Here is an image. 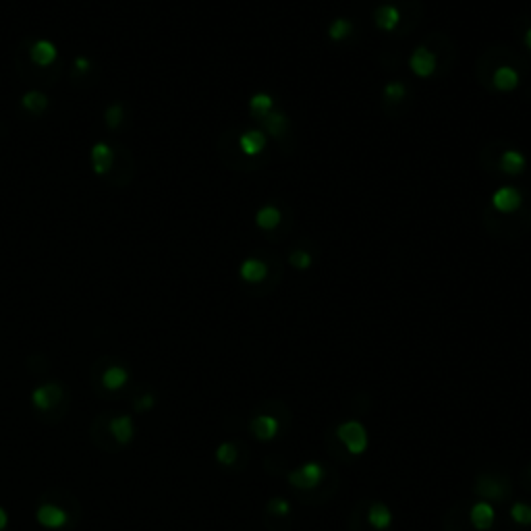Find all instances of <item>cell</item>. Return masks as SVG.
<instances>
[{"mask_svg": "<svg viewBox=\"0 0 531 531\" xmlns=\"http://www.w3.org/2000/svg\"><path fill=\"white\" fill-rule=\"evenodd\" d=\"M339 438L351 455H363L368 448V432L359 421H344L339 428Z\"/></svg>", "mask_w": 531, "mask_h": 531, "instance_id": "cell-1", "label": "cell"}, {"mask_svg": "<svg viewBox=\"0 0 531 531\" xmlns=\"http://www.w3.org/2000/svg\"><path fill=\"white\" fill-rule=\"evenodd\" d=\"M35 521H37V525L44 527V530H63L64 525L69 523V513L64 510L63 506H59V504L44 502V504H40L37 510H35Z\"/></svg>", "mask_w": 531, "mask_h": 531, "instance_id": "cell-2", "label": "cell"}, {"mask_svg": "<svg viewBox=\"0 0 531 531\" xmlns=\"http://www.w3.org/2000/svg\"><path fill=\"white\" fill-rule=\"evenodd\" d=\"M322 477H324L322 465L315 463V461H310V463H305V465H301L299 469L288 473V484L299 488V490H313V488L320 486Z\"/></svg>", "mask_w": 531, "mask_h": 531, "instance_id": "cell-3", "label": "cell"}, {"mask_svg": "<svg viewBox=\"0 0 531 531\" xmlns=\"http://www.w3.org/2000/svg\"><path fill=\"white\" fill-rule=\"evenodd\" d=\"M63 388L59 384H42L32 390V405L37 411H50L61 403Z\"/></svg>", "mask_w": 531, "mask_h": 531, "instance_id": "cell-4", "label": "cell"}, {"mask_svg": "<svg viewBox=\"0 0 531 531\" xmlns=\"http://www.w3.org/2000/svg\"><path fill=\"white\" fill-rule=\"evenodd\" d=\"M523 204V195L521 191L515 187H500L494 195H492V206L502 212V214H510L517 212Z\"/></svg>", "mask_w": 531, "mask_h": 531, "instance_id": "cell-5", "label": "cell"}, {"mask_svg": "<svg viewBox=\"0 0 531 531\" xmlns=\"http://www.w3.org/2000/svg\"><path fill=\"white\" fill-rule=\"evenodd\" d=\"M409 66H411V71L417 75V77H430L434 71H436L438 61H436V54L434 52H430L428 48H417L413 54H411V59H409Z\"/></svg>", "mask_w": 531, "mask_h": 531, "instance_id": "cell-6", "label": "cell"}, {"mask_svg": "<svg viewBox=\"0 0 531 531\" xmlns=\"http://www.w3.org/2000/svg\"><path fill=\"white\" fill-rule=\"evenodd\" d=\"M374 21L382 32H395L401 23V11L395 4H382L375 8Z\"/></svg>", "mask_w": 531, "mask_h": 531, "instance_id": "cell-7", "label": "cell"}, {"mask_svg": "<svg viewBox=\"0 0 531 531\" xmlns=\"http://www.w3.org/2000/svg\"><path fill=\"white\" fill-rule=\"evenodd\" d=\"M112 438L119 442V444H129L133 436H135V424L131 419V415H119V417H112L110 419V426H108Z\"/></svg>", "mask_w": 531, "mask_h": 531, "instance_id": "cell-8", "label": "cell"}, {"mask_svg": "<svg viewBox=\"0 0 531 531\" xmlns=\"http://www.w3.org/2000/svg\"><path fill=\"white\" fill-rule=\"evenodd\" d=\"M279 428H281V424L272 415H257L251 421V432L257 440H272L279 434Z\"/></svg>", "mask_w": 531, "mask_h": 531, "instance_id": "cell-9", "label": "cell"}, {"mask_svg": "<svg viewBox=\"0 0 531 531\" xmlns=\"http://www.w3.org/2000/svg\"><path fill=\"white\" fill-rule=\"evenodd\" d=\"M494 519H496V513H494V506L490 502H477V504H473V508H471V523L477 530H490L494 525Z\"/></svg>", "mask_w": 531, "mask_h": 531, "instance_id": "cell-10", "label": "cell"}, {"mask_svg": "<svg viewBox=\"0 0 531 531\" xmlns=\"http://www.w3.org/2000/svg\"><path fill=\"white\" fill-rule=\"evenodd\" d=\"M492 81L500 92H513L519 86V73L513 66H498L492 75Z\"/></svg>", "mask_w": 531, "mask_h": 531, "instance_id": "cell-11", "label": "cell"}, {"mask_svg": "<svg viewBox=\"0 0 531 531\" xmlns=\"http://www.w3.org/2000/svg\"><path fill=\"white\" fill-rule=\"evenodd\" d=\"M129 382V372L123 366H112L102 374V386L110 392H117L121 388H125Z\"/></svg>", "mask_w": 531, "mask_h": 531, "instance_id": "cell-12", "label": "cell"}, {"mask_svg": "<svg viewBox=\"0 0 531 531\" xmlns=\"http://www.w3.org/2000/svg\"><path fill=\"white\" fill-rule=\"evenodd\" d=\"M239 146H241V150L247 156H255V154H259L266 148V135L262 131H257V129H251V131L241 135Z\"/></svg>", "mask_w": 531, "mask_h": 531, "instance_id": "cell-13", "label": "cell"}, {"mask_svg": "<svg viewBox=\"0 0 531 531\" xmlns=\"http://www.w3.org/2000/svg\"><path fill=\"white\" fill-rule=\"evenodd\" d=\"M500 170L510 175V177H517L519 173L525 170V156L517 150H506L500 156Z\"/></svg>", "mask_w": 531, "mask_h": 531, "instance_id": "cell-14", "label": "cell"}, {"mask_svg": "<svg viewBox=\"0 0 531 531\" xmlns=\"http://www.w3.org/2000/svg\"><path fill=\"white\" fill-rule=\"evenodd\" d=\"M32 59H33V63L42 64V66L54 63V59H57V48H54V44H52V42H48V40H40V42H35L32 48Z\"/></svg>", "mask_w": 531, "mask_h": 531, "instance_id": "cell-15", "label": "cell"}, {"mask_svg": "<svg viewBox=\"0 0 531 531\" xmlns=\"http://www.w3.org/2000/svg\"><path fill=\"white\" fill-rule=\"evenodd\" d=\"M268 276V266L259 259H245L241 266V279L247 282H262Z\"/></svg>", "mask_w": 531, "mask_h": 531, "instance_id": "cell-16", "label": "cell"}, {"mask_svg": "<svg viewBox=\"0 0 531 531\" xmlns=\"http://www.w3.org/2000/svg\"><path fill=\"white\" fill-rule=\"evenodd\" d=\"M92 160H94V170L98 175H104L112 166V152L106 144H95L92 150Z\"/></svg>", "mask_w": 531, "mask_h": 531, "instance_id": "cell-17", "label": "cell"}, {"mask_svg": "<svg viewBox=\"0 0 531 531\" xmlns=\"http://www.w3.org/2000/svg\"><path fill=\"white\" fill-rule=\"evenodd\" d=\"M281 210L279 208H274V206H264L259 212H257V216H255V222H257V226L259 228H264V231H272V228H276L279 224H281Z\"/></svg>", "mask_w": 531, "mask_h": 531, "instance_id": "cell-18", "label": "cell"}, {"mask_svg": "<svg viewBox=\"0 0 531 531\" xmlns=\"http://www.w3.org/2000/svg\"><path fill=\"white\" fill-rule=\"evenodd\" d=\"M250 108H251V115H253V117L264 119L266 115H270V112H272V108H274V100H272V95H268V94H255L250 100Z\"/></svg>", "mask_w": 531, "mask_h": 531, "instance_id": "cell-19", "label": "cell"}, {"mask_svg": "<svg viewBox=\"0 0 531 531\" xmlns=\"http://www.w3.org/2000/svg\"><path fill=\"white\" fill-rule=\"evenodd\" d=\"M368 521L374 525L375 530H386L392 523V513L384 504H374L368 513Z\"/></svg>", "mask_w": 531, "mask_h": 531, "instance_id": "cell-20", "label": "cell"}, {"mask_svg": "<svg viewBox=\"0 0 531 531\" xmlns=\"http://www.w3.org/2000/svg\"><path fill=\"white\" fill-rule=\"evenodd\" d=\"M264 125L268 129V133H272V135H282L284 133V129H286V119L282 117L281 112H270V115H266L264 117Z\"/></svg>", "mask_w": 531, "mask_h": 531, "instance_id": "cell-21", "label": "cell"}, {"mask_svg": "<svg viewBox=\"0 0 531 531\" xmlns=\"http://www.w3.org/2000/svg\"><path fill=\"white\" fill-rule=\"evenodd\" d=\"M216 461L220 465H233L237 461V446L233 442H222L216 448Z\"/></svg>", "mask_w": 531, "mask_h": 531, "instance_id": "cell-22", "label": "cell"}, {"mask_svg": "<svg viewBox=\"0 0 531 531\" xmlns=\"http://www.w3.org/2000/svg\"><path fill=\"white\" fill-rule=\"evenodd\" d=\"M48 104V98L42 94V92H28L23 95V106L30 110V112H42Z\"/></svg>", "mask_w": 531, "mask_h": 531, "instance_id": "cell-23", "label": "cell"}, {"mask_svg": "<svg viewBox=\"0 0 531 531\" xmlns=\"http://www.w3.org/2000/svg\"><path fill=\"white\" fill-rule=\"evenodd\" d=\"M510 519L519 525H530L531 523V506L525 502H517L510 506Z\"/></svg>", "mask_w": 531, "mask_h": 531, "instance_id": "cell-24", "label": "cell"}, {"mask_svg": "<svg viewBox=\"0 0 531 531\" xmlns=\"http://www.w3.org/2000/svg\"><path fill=\"white\" fill-rule=\"evenodd\" d=\"M351 32H353V25H351V21H346V19H337V21H332V25L328 28V35H330L334 42H343L344 37Z\"/></svg>", "mask_w": 531, "mask_h": 531, "instance_id": "cell-25", "label": "cell"}, {"mask_svg": "<svg viewBox=\"0 0 531 531\" xmlns=\"http://www.w3.org/2000/svg\"><path fill=\"white\" fill-rule=\"evenodd\" d=\"M288 259H291V264H293L295 268H299V270H308V268L312 266V255L303 250L293 251Z\"/></svg>", "mask_w": 531, "mask_h": 531, "instance_id": "cell-26", "label": "cell"}, {"mask_svg": "<svg viewBox=\"0 0 531 531\" xmlns=\"http://www.w3.org/2000/svg\"><path fill=\"white\" fill-rule=\"evenodd\" d=\"M405 86L403 83H399V81H395V83H388L386 88H384V95H386V100H390V102H399V100H403L405 98Z\"/></svg>", "mask_w": 531, "mask_h": 531, "instance_id": "cell-27", "label": "cell"}, {"mask_svg": "<svg viewBox=\"0 0 531 531\" xmlns=\"http://www.w3.org/2000/svg\"><path fill=\"white\" fill-rule=\"evenodd\" d=\"M121 119H123V108L117 104V106H110L108 110H106V123L108 127H117L121 125Z\"/></svg>", "mask_w": 531, "mask_h": 531, "instance_id": "cell-28", "label": "cell"}, {"mask_svg": "<svg viewBox=\"0 0 531 531\" xmlns=\"http://www.w3.org/2000/svg\"><path fill=\"white\" fill-rule=\"evenodd\" d=\"M268 508L274 513V515H279V517H284V515H288V510H291V504L286 502L284 498H276L272 500L270 504H268Z\"/></svg>", "mask_w": 531, "mask_h": 531, "instance_id": "cell-29", "label": "cell"}, {"mask_svg": "<svg viewBox=\"0 0 531 531\" xmlns=\"http://www.w3.org/2000/svg\"><path fill=\"white\" fill-rule=\"evenodd\" d=\"M154 403H156L154 395H144L141 401H137V409H139V411H146V409H152Z\"/></svg>", "mask_w": 531, "mask_h": 531, "instance_id": "cell-30", "label": "cell"}, {"mask_svg": "<svg viewBox=\"0 0 531 531\" xmlns=\"http://www.w3.org/2000/svg\"><path fill=\"white\" fill-rule=\"evenodd\" d=\"M8 527V513L4 506H0V531H4Z\"/></svg>", "mask_w": 531, "mask_h": 531, "instance_id": "cell-31", "label": "cell"}, {"mask_svg": "<svg viewBox=\"0 0 531 531\" xmlns=\"http://www.w3.org/2000/svg\"><path fill=\"white\" fill-rule=\"evenodd\" d=\"M75 66H77L79 71H86V69L90 66V61H88V59H83V57H79V59L75 61Z\"/></svg>", "mask_w": 531, "mask_h": 531, "instance_id": "cell-32", "label": "cell"}, {"mask_svg": "<svg viewBox=\"0 0 531 531\" xmlns=\"http://www.w3.org/2000/svg\"><path fill=\"white\" fill-rule=\"evenodd\" d=\"M525 44H527V48L531 50V28L527 30V33H525Z\"/></svg>", "mask_w": 531, "mask_h": 531, "instance_id": "cell-33", "label": "cell"}, {"mask_svg": "<svg viewBox=\"0 0 531 531\" xmlns=\"http://www.w3.org/2000/svg\"><path fill=\"white\" fill-rule=\"evenodd\" d=\"M530 473H531V469H530Z\"/></svg>", "mask_w": 531, "mask_h": 531, "instance_id": "cell-34", "label": "cell"}]
</instances>
